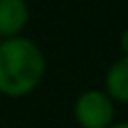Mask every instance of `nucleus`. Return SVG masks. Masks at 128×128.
<instances>
[{
	"label": "nucleus",
	"mask_w": 128,
	"mask_h": 128,
	"mask_svg": "<svg viewBox=\"0 0 128 128\" xmlns=\"http://www.w3.org/2000/svg\"><path fill=\"white\" fill-rule=\"evenodd\" d=\"M110 128H128V120H124V122H114Z\"/></svg>",
	"instance_id": "423d86ee"
},
{
	"label": "nucleus",
	"mask_w": 128,
	"mask_h": 128,
	"mask_svg": "<svg viewBox=\"0 0 128 128\" xmlns=\"http://www.w3.org/2000/svg\"><path fill=\"white\" fill-rule=\"evenodd\" d=\"M30 20V6L26 0H0V38L22 36Z\"/></svg>",
	"instance_id": "7ed1b4c3"
},
{
	"label": "nucleus",
	"mask_w": 128,
	"mask_h": 128,
	"mask_svg": "<svg viewBox=\"0 0 128 128\" xmlns=\"http://www.w3.org/2000/svg\"><path fill=\"white\" fill-rule=\"evenodd\" d=\"M46 72V56L42 48L26 36L0 42V92L20 98L36 90Z\"/></svg>",
	"instance_id": "f257e3e1"
},
{
	"label": "nucleus",
	"mask_w": 128,
	"mask_h": 128,
	"mask_svg": "<svg viewBox=\"0 0 128 128\" xmlns=\"http://www.w3.org/2000/svg\"><path fill=\"white\" fill-rule=\"evenodd\" d=\"M74 118L80 128H110L114 124V100L100 88L82 90L74 100Z\"/></svg>",
	"instance_id": "f03ea898"
},
{
	"label": "nucleus",
	"mask_w": 128,
	"mask_h": 128,
	"mask_svg": "<svg viewBox=\"0 0 128 128\" xmlns=\"http://www.w3.org/2000/svg\"><path fill=\"white\" fill-rule=\"evenodd\" d=\"M118 44H120V50H122V56H128V28L120 34L118 38Z\"/></svg>",
	"instance_id": "39448f33"
},
{
	"label": "nucleus",
	"mask_w": 128,
	"mask_h": 128,
	"mask_svg": "<svg viewBox=\"0 0 128 128\" xmlns=\"http://www.w3.org/2000/svg\"><path fill=\"white\" fill-rule=\"evenodd\" d=\"M104 92L114 100L128 104V56L116 58L104 76Z\"/></svg>",
	"instance_id": "20e7f679"
}]
</instances>
